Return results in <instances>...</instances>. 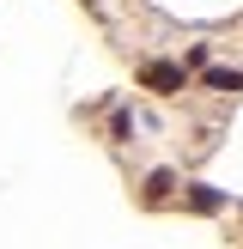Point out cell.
<instances>
[{"mask_svg": "<svg viewBox=\"0 0 243 249\" xmlns=\"http://www.w3.org/2000/svg\"><path fill=\"white\" fill-rule=\"evenodd\" d=\"M207 85H213V91H243V73H231V67H213V73H207Z\"/></svg>", "mask_w": 243, "mask_h": 249, "instance_id": "obj_2", "label": "cell"}, {"mask_svg": "<svg viewBox=\"0 0 243 249\" xmlns=\"http://www.w3.org/2000/svg\"><path fill=\"white\" fill-rule=\"evenodd\" d=\"M146 85H152V91H176V85H182V67H164V61H158V67H146Z\"/></svg>", "mask_w": 243, "mask_h": 249, "instance_id": "obj_1", "label": "cell"}]
</instances>
